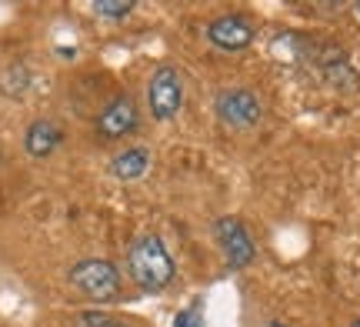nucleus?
<instances>
[{
	"label": "nucleus",
	"mask_w": 360,
	"mask_h": 327,
	"mask_svg": "<svg viewBox=\"0 0 360 327\" xmlns=\"http://www.w3.org/2000/svg\"><path fill=\"white\" fill-rule=\"evenodd\" d=\"M130 277L141 284L143 290H164L174 281L177 267H174V257H170L167 244L157 234H141L134 244H130Z\"/></svg>",
	"instance_id": "nucleus-1"
},
{
	"label": "nucleus",
	"mask_w": 360,
	"mask_h": 327,
	"mask_svg": "<svg viewBox=\"0 0 360 327\" xmlns=\"http://www.w3.org/2000/svg\"><path fill=\"white\" fill-rule=\"evenodd\" d=\"M70 288L84 294L87 301H114L117 294H120V271H117L110 261H103V257H84L70 267Z\"/></svg>",
	"instance_id": "nucleus-2"
},
{
	"label": "nucleus",
	"mask_w": 360,
	"mask_h": 327,
	"mask_svg": "<svg viewBox=\"0 0 360 327\" xmlns=\"http://www.w3.org/2000/svg\"><path fill=\"white\" fill-rule=\"evenodd\" d=\"M214 110H217V117L233 127V131H250V127H257L260 117H264V107H260V97L254 91H247V87H227V91L217 94V101H214Z\"/></svg>",
	"instance_id": "nucleus-3"
},
{
	"label": "nucleus",
	"mask_w": 360,
	"mask_h": 327,
	"mask_svg": "<svg viewBox=\"0 0 360 327\" xmlns=\"http://www.w3.org/2000/svg\"><path fill=\"white\" fill-rule=\"evenodd\" d=\"M147 107L157 120H170L184 107V80L177 67H157L147 84Z\"/></svg>",
	"instance_id": "nucleus-4"
},
{
	"label": "nucleus",
	"mask_w": 360,
	"mask_h": 327,
	"mask_svg": "<svg viewBox=\"0 0 360 327\" xmlns=\"http://www.w3.org/2000/svg\"><path fill=\"white\" fill-rule=\"evenodd\" d=\"M94 124H97V134H101L103 141H120V137H127V134H134L141 127L137 101H134L130 94H117L114 101L97 114Z\"/></svg>",
	"instance_id": "nucleus-5"
},
{
	"label": "nucleus",
	"mask_w": 360,
	"mask_h": 327,
	"mask_svg": "<svg viewBox=\"0 0 360 327\" xmlns=\"http://www.w3.org/2000/svg\"><path fill=\"white\" fill-rule=\"evenodd\" d=\"M207 40L224 53H240L254 44V24L247 17L227 13V17H217L207 24Z\"/></svg>",
	"instance_id": "nucleus-6"
},
{
	"label": "nucleus",
	"mask_w": 360,
	"mask_h": 327,
	"mask_svg": "<svg viewBox=\"0 0 360 327\" xmlns=\"http://www.w3.org/2000/svg\"><path fill=\"white\" fill-rule=\"evenodd\" d=\"M214 234H217V244L231 267H247V264L254 261L257 248H254L247 227L237 221V217H220V221L214 224Z\"/></svg>",
	"instance_id": "nucleus-7"
},
{
	"label": "nucleus",
	"mask_w": 360,
	"mask_h": 327,
	"mask_svg": "<svg viewBox=\"0 0 360 327\" xmlns=\"http://www.w3.org/2000/svg\"><path fill=\"white\" fill-rule=\"evenodd\" d=\"M60 141H64V131L53 124V120H34L30 127H27L24 134V150L30 154L34 160H44V158H51L53 150L60 147Z\"/></svg>",
	"instance_id": "nucleus-8"
},
{
	"label": "nucleus",
	"mask_w": 360,
	"mask_h": 327,
	"mask_svg": "<svg viewBox=\"0 0 360 327\" xmlns=\"http://www.w3.org/2000/svg\"><path fill=\"white\" fill-rule=\"evenodd\" d=\"M321 70L323 77L334 84L337 91H357L360 80H357V70L350 67V60L337 47H323L321 51Z\"/></svg>",
	"instance_id": "nucleus-9"
},
{
	"label": "nucleus",
	"mask_w": 360,
	"mask_h": 327,
	"mask_svg": "<svg viewBox=\"0 0 360 327\" xmlns=\"http://www.w3.org/2000/svg\"><path fill=\"white\" fill-rule=\"evenodd\" d=\"M147 170H150V150L147 147H127V150L114 154V160H110V174L117 181H137Z\"/></svg>",
	"instance_id": "nucleus-10"
},
{
	"label": "nucleus",
	"mask_w": 360,
	"mask_h": 327,
	"mask_svg": "<svg viewBox=\"0 0 360 327\" xmlns=\"http://www.w3.org/2000/svg\"><path fill=\"white\" fill-rule=\"evenodd\" d=\"M130 11H134V0H97V4H94V13L103 17V20H110V24L127 20Z\"/></svg>",
	"instance_id": "nucleus-11"
},
{
	"label": "nucleus",
	"mask_w": 360,
	"mask_h": 327,
	"mask_svg": "<svg viewBox=\"0 0 360 327\" xmlns=\"http://www.w3.org/2000/svg\"><path fill=\"white\" fill-rule=\"evenodd\" d=\"M74 327H130L114 314H101V311H80Z\"/></svg>",
	"instance_id": "nucleus-12"
},
{
	"label": "nucleus",
	"mask_w": 360,
	"mask_h": 327,
	"mask_svg": "<svg viewBox=\"0 0 360 327\" xmlns=\"http://www.w3.org/2000/svg\"><path fill=\"white\" fill-rule=\"evenodd\" d=\"M174 327H204V321L197 314V307H187V311H180V314L174 317Z\"/></svg>",
	"instance_id": "nucleus-13"
},
{
	"label": "nucleus",
	"mask_w": 360,
	"mask_h": 327,
	"mask_svg": "<svg viewBox=\"0 0 360 327\" xmlns=\"http://www.w3.org/2000/svg\"><path fill=\"white\" fill-rule=\"evenodd\" d=\"M350 327H360V321H354V324H350Z\"/></svg>",
	"instance_id": "nucleus-14"
},
{
	"label": "nucleus",
	"mask_w": 360,
	"mask_h": 327,
	"mask_svg": "<svg viewBox=\"0 0 360 327\" xmlns=\"http://www.w3.org/2000/svg\"><path fill=\"white\" fill-rule=\"evenodd\" d=\"M357 13H360V4H357Z\"/></svg>",
	"instance_id": "nucleus-15"
}]
</instances>
